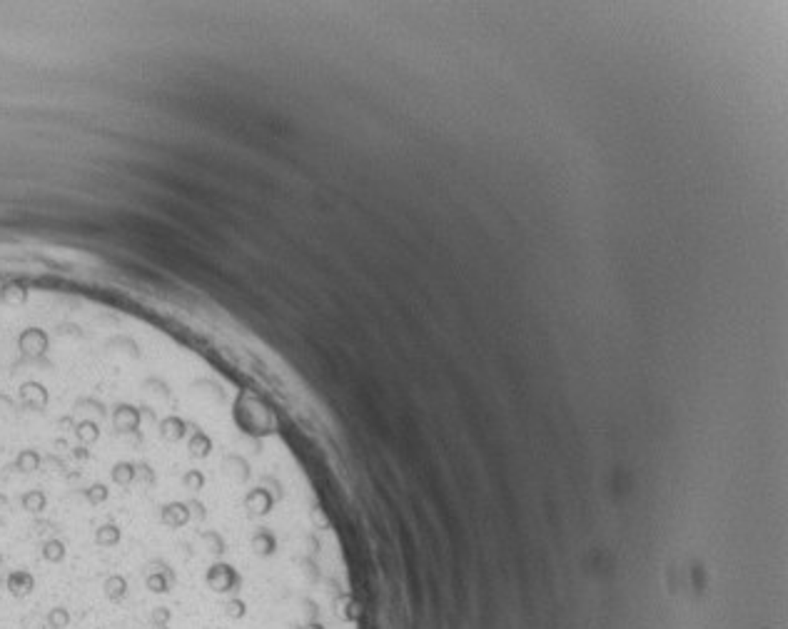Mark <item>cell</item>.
Masks as SVG:
<instances>
[{
  "label": "cell",
  "mask_w": 788,
  "mask_h": 629,
  "mask_svg": "<svg viewBox=\"0 0 788 629\" xmlns=\"http://www.w3.org/2000/svg\"><path fill=\"white\" fill-rule=\"evenodd\" d=\"M170 619H173V609L170 607H162V604H160V607L150 609V622L155 624V627L165 629L167 624H170Z\"/></svg>",
  "instance_id": "obj_1"
},
{
  "label": "cell",
  "mask_w": 788,
  "mask_h": 629,
  "mask_svg": "<svg viewBox=\"0 0 788 629\" xmlns=\"http://www.w3.org/2000/svg\"><path fill=\"white\" fill-rule=\"evenodd\" d=\"M95 629H100V627H95Z\"/></svg>",
  "instance_id": "obj_2"
}]
</instances>
